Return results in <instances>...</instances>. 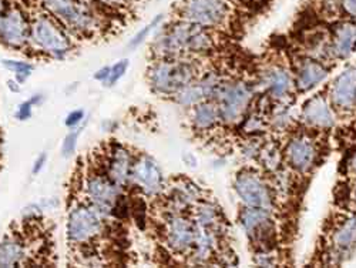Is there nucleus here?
I'll return each instance as SVG.
<instances>
[{
    "mask_svg": "<svg viewBox=\"0 0 356 268\" xmlns=\"http://www.w3.org/2000/svg\"><path fill=\"white\" fill-rule=\"evenodd\" d=\"M331 244L339 255H346L356 249V214L345 219L334 228Z\"/></svg>",
    "mask_w": 356,
    "mask_h": 268,
    "instance_id": "nucleus-25",
    "label": "nucleus"
},
{
    "mask_svg": "<svg viewBox=\"0 0 356 268\" xmlns=\"http://www.w3.org/2000/svg\"><path fill=\"white\" fill-rule=\"evenodd\" d=\"M238 220L250 237V240L258 244L261 251H268L265 247V243L268 244L275 232L270 210H266V208L245 207L240 213Z\"/></svg>",
    "mask_w": 356,
    "mask_h": 268,
    "instance_id": "nucleus-14",
    "label": "nucleus"
},
{
    "mask_svg": "<svg viewBox=\"0 0 356 268\" xmlns=\"http://www.w3.org/2000/svg\"><path fill=\"white\" fill-rule=\"evenodd\" d=\"M84 117H86V114H84V110L83 109H77V110H72L67 116H66V118H65V126L67 127V129H77L80 125H81V122L84 120Z\"/></svg>",
    "mask_w": 356,
    "mask_h": 268,
    "instance_id": "nucleus-33",
    "label": "nucleus"
},
{
    "mask_svg": "<svg viewBox=\"0 0 356 268\" xmlns=\"http://www.w3.org/2000/svg\"><path fill=\"white\" fill-rule=\"evenodd\" d=\"M261 84L268 96L275 100H284L289 96L293 81L285 69L274 66L264 73Z\"/></svg>",
    "mask_w": 356,
    "mask_h": 268,
    "instance_id": "nucleus-21",
    "label": "nucleus"
},
{
    "mask_svg": "<svg viewBox=\"0 0 356 268\" xmlns=\"http://www.w3.org/2000/svg\"><path fill=\"white\" fill-rule=\"evenodd\" d=\"M2 65L15 73V79L22 84L24 83L29 77L32 76L35 72V65L31 62H22V61H12V58H3Z\"/></svg>",
    "mask_w": 356,
    "mask_h": 268,
    "instance_id": "nucleus-27",
    "label": "nucleus"
},
{
    "mask_svg": "<svg viewBox=\"0 0 356 268\" xmlns=\"http://www.w3.org/2000/svg\"><path fill=\"white\" fill-rule=\"evenodd\" d=\"M31 43L53 58H65L73 50L70 33L47 12L31 19Z\"/></svg>",
    "mask_w": 356,
    "mask_h": 268,
    "instance_id": "nucleus-5",
    "label": "nucleus"
},
{
    "mask_svg": "<svg viewBox=\"0 0 356 268\" xmlns=\"http://www.w3.org/2000/svg\"><path fill=\"white\" fill-rule=\"evenodd\" d=\"M46 163H47V155H46V153L39 155V156H38V159H36V160H35V163H33L32 174H33V175H38V174L44 168Z\"/></svg>",
    "mask_w": 356,
    "mask_h": 268,
    "instance_id": "nucleus-38",
    "label": "nucleus"
},
{
    "mask_svg": "<svg viewBox=\"0 0 356 268\" xmlns=\"http://www.w3.org/2000/svg\"><path fill=\"white\" fill-rule=\"evenodd\" d=\"M44 12L53 16L69 33L93 36L100 29V19L84 0H40Z\"/></svg>",
    "mask_w": 356,
    "mask_h": 268,
    "instance_id": "nucleus-4",
    "label": "nucleus"
},
{
    "mask_svg": "<svg viewBox=\"0 0 356 268\" xmlns=\"http://www.w3.org/2000/svg\"><path fill=\"white\" fill-rule=\"evenodd\" d=\"M193 220H194L195 226L200 228H211V230H217L220 232L224 228L221 208L209 200H201L194 207Z\"/></svg>",
    "mask_w": 356,
    "mask_h": 268,
    "instance_id": "nucleus-26",
    "label": "nucleus"
},
{
    "mask_svg": "<svg viewBox=\"0 0 356 268\" xmlns=\"http://www.w3.org/2000/svg\"><path fill=\"white\" fill-rule=\"evenodd\" d=\"M161 196H164V216L187 214L202 200L201 189L187 178H177L167 184Z\"/></svg>",
    "mask_w": 356,
    "mask_h": 268,
    "instance_id": "nucleus-11",
    "label": "nucleus"
},
{
    "mask_svg": "<svg viewBox=\"0 0 356 268\" xmlns=\"http://www.w3.org/2000/svg\"><path fill=\"white\" fill-rule=\"evenodd\" d=\"M163 20H164V15H163V13H159L157 16H154L150 22H148L144 27H141L140 31L129 40V45H127L129 49H130V50L137 49L148 36H150V33L154 31V29H157V27L161 26Z\"/></svg>",
    "mask_w": 356,
    "mask_h": 268,
    "instance_id": "nucleus-28",
    "label": "nucleus"
},
{
    "mask_svg": "<svg viewBox=\"0 0 356 268\" xmlns=\"http://www.w3.org/2000/svg\"><path fill=\"white\" fill-rule=\"evenodd\" d=\"M29 100H31L32 103H33V106L36 107V106H42L43 104V102H44V96L43 95H33L31 99H29Z\"/></svg>",
    "mask_w": 356,
    "mask_h": 268,
    "instance_id": "nucleus-41",
    "label": "nucleus"
},
{
    "mask_svg": "<svg viewBox=\"0 0 356 268\" xmlns=\"http://www.w3.org/2000/svg\"><path fill=\"white\" fill-rule=\"evenodd\" d=\"M221 83V77L216 73H205L204 76H198L195 80L186 84L172 99L178 106L193 109L202 102L214 100Z\"/></svg>",
    "mask_w": 356,
    "mask_h": 268,
    "instance_id": "nucleus-15",
    "label": "nucleus"
},
{
    "mask_svg": "<svg viewBox=\"0 0 356 268\" xmlns=\"http://www.w3.org/2000/svg\"><path fill=\"white\" fill-rule=\"evenodd\" d=\"M33 103L31 100L27 102H23L20 103V106L17 107V111H16V118L19 122H27L31 120L32 116H33Z\"/></svg>",
    "mask_w": 356,
    "mask_h": 268,
    "instance_id": "nucleus-34",
    "label": "nucleus"
},
{
    "mask_svg": "<svg viewBox=\"0 0 356 268\" xmlns=\"http://www.w3.org/2000/svg\"><path fill=\"white\" fill-rule=\"evenodd\" d=\"M349 168H350L352 174H353L355 178H356V153L352 156V159H350V161H349Z\"/></svg>",
    "mask_w": 356,
    "mask_h": 268,
    "instance_id": "nucleus-43",
    "label": "nucleus"
},
{
    "mask_svg": "<svg viewBox=\"0 0 356 268\" xmlns=\"http://www.w3.org/2000/svg\"><path fill=\"white\" fill-rule=\"evenodd\" d=\"M331 49L338 58H348L356 50V20L342 22L335 27Z\"/></svg>",
    "mask_w": 356,
    "mask_h": 268,
    "instance_id": "nucleus-23",
    "label": "nucleus"
},
{
    "mask_svg": "<svg viewBox=\"0 0 356 268\" xmlns=\"http://www.w3.org/2000/svg\"><path fill=\"white\" fill-rule=\"evenodd\" d=\"M163 244L172 255H188L193 253L197 238V226L187 214L165 216L163 221Z\"/></svg>",
    "mask_w": 356,
    "mask_h": 268,
    "instance_id": "nucleus-7",
    "label": "nucleus"
},
{
    "mask_svg": "<svg viewBox=\"0 0 356 268\" xmlns=\"http://www.w3.org/2000/svg\"><path fill=\"white\" fill-rule=\"evenodd\" d=\"M178 19L205 29L222 26L229 17L227 0H183L178 8Z\"/></svg>",
    "mask_w": 356,
    "mask_h": 268,
    "instance_id": "nucleus-8",
    "label": "nucleus"
},
{
    "mask_svg": "<svg viewBox=\"0 0 356 268\" xmlns=\"http://www.w3.org/2000/svg\"><path fill=\"white\" fill-rule=\"evenodd\" d=\"M108 219L99 208L84 200L74 203L67 213V243L74 249L97 244L106 232Z\"/></svg>",
    "mask_w": 356,
    "mask_h": 268,
    "instance_id": "nucleus-3",
    "label": "nucleus"
},
{
    "mask_svg": "<svg viewBox=\"0 0 356 268\" xmlns=\"http://www.w3.org/2000/svg\"><path fill=\"white\" fill-rule=\"evenodd\" d=\"M234 191L245 204V207L266 208L271 210L274 205V197L265 178L254 170H243L236 174L234 180Z\"/></svg>",
    "mask_w": 356,
    "mask_h": 268,
    "instance_id": "nucleus-9",
    "label": "nucleus"
},
{
    "mask_svg": "<svg viewBox=\"0 0 356 268\" xmlns=\"http://www.w3.org/2000/svg\"><path fill=\"white\" fill-rule=\"evenodd\" d=\"M200 68L191 57H159L147 70L153 92L174 97L190 81L198 77Z\"/></svg>",
    "mask_w": 356,
    "mask_h": 268,
    "instance_id": "nucleus-2",
    "label": "nucleus"
},
{
    "mask_svg": "<svg viewBox=\"0 0 356 268\" xmlns=\"http://www.w3.org/2000/svg\"><path fill=\"white\" fill-rule=\"evenodd\" d=\"M102 5L104 6H110V8H123V6H129L131 3H134L136 0H97Z\"/></svg>",
    "mask_w": 356,
    "mask_h": 268,
    "instance_id": "nucleus-37",
    "label": "nucleus"
},
{
    "mask_svg": "<svg viewBox=\"0 0 356 268\" xmlns=\"http://www.w3.org/2000/svg\"><path fill=\"white\" fill-rule=\"evenodd\" d=\"M330 97L338 110H352L356 106V66H349L332 83Z\"/></svg>",
    "mask_w": 356,
    "mask_h": 268,
    "instance_id": "nucleus-17",
    "label": "nucleus"
},
{
    "mask_svg": "<svg viewBox=\"0 0 356 268\" xmlns=\"http://www.w3.org/2000/svg\"><path fill=\"white\" fill-rule=\"evenodd\" d=\"M273 123H274V126L278 127V129H285V127H288L289 123H291V116H289V113H288L286 110H282V111L277 113V114L274 116V118H273Z\"/></svg>",
    "mask_w": 356,
    "mask_h": 268,
    "instance_id": "nucleus-35",
    "label": "nucleus"
},
{
    "mask_svg": "<svg viewBox=\"0 0 356 268\" xmlns=\"http://www.w3.org/2000/svg\"><path fill=\"white\" fill-rule=\"evenodd\" d=\"M341 8L352 20H356V0H341Z\"/></svg>",
    "mask_w": 356,
    "mask_h": 268,
    "instance_id": "nucleus-36",
    "label": "nucleus"
},
{
    "mask_svg": "<svg viewBox=\"0 0 356 268\" xmlns=\"http://www.w3.org/2000/svg\"><path fill=\"white\" fill-rule=\"evenodd\" d=\"M302 122L315 129H331L335 123L334 111L331 104L322 96H314L307 100L301 110Z\"/></svg>",
    "mask_w": 356,
    "mask_h": 268,
    "instance_id": "nucleus-19",
    "label": "nucleus"
},
{
    "mask_svg": "<svg viewBox=\"0 0 356 268\" xmlns=\"http://www.w3.org/2000/svg\"><path fill=\"white\" fill-rule=\"evenodd\" d=\"M353 200H355V203H356V187H355V191H353Z\"/></svg>",
    "mask_w": 356,
    "mask_h": 268,
    "instance_id": "nucleus-44",
    "label": "nucleus"
},
{
    "mask_svg": "<svg viewBox=\"0 0 356 268\" xmlns=\"http://www.w3.org/2000/svg\"><path fill=\"white\" fill-rule=\"evenodd\" d=\"M129 68H130V61H129V58H122V61H118L117 63H114L111 66V69H110V76H108V80H107V83L104 86L113 87L114 84H117L118 81H120L124 77V74L127 73Z\"/></svg>",
    "mask_w": 356,
    "mask_h": 268,
    "instance_id": "nucleus-30",
    "label": "nucleus"
},
{
    "mask_svg": "<svg viewBox=\"0 0 356 268\" xmlns=\"http://www.w3.org/2000/svg\"><path fill=\"white\" fill-rule=\"evenodd\" d=\"M136 156L122 144H114L106 157L104 174L113 183L126 189L131 183V171Z\"/></svg>",
    "mask_w": 356,
    "mask_h": 268,
    "instance_id": "nucleus-16",
    "label": "nucleus"
},
{
    "mask_svg": "<svg viewBox=\"0 0 356 268\" xmlns=\"http://www.w3.org/2000/svg\"><path fill=\"white\" fill-rule=\"evenodd\" d=\"M0 42L12 49H23L31 43V19L19 5H10L0 22Z\"/></svg>",
    "mask_w": 356,
    "mask_h": 268,
    "instance_id": "nucleus-13",
    "label": "nucleus"
},
{
    "mask_svg": "<svg viewBox=\"0 0 356 268\" xmlns=\"http://www.w3.org/2000/svg\"><path fill=\"white\" fill-rule=\"evenodd\" d=\"M81 130L83 127H77V129H72L67 136L65 137L63 140V144H62V156L65 159H69L72 157L74 153H76V148H77V141H79V137L81 134Z\"/></svg>",
    "mask_w": 356,
    "mask_h": 268,
    "instance_id": "nucleus-31",
    "label": "nucleus"
},
{
    "mask_svg": "<svg viewBox=\"0 0 356 268\" xmlns=\"http://www.w3.org/2000/svg\"><path fill=\"white\" fill-rule=\"evenodd\" d=\"M213 49L209 29L178 19L160 27L152 50L159 57H194Z\"/></svg>",
    "mask_w": 356,
    "mask_h": 268,
    "instance_id": "nucleus-1",
    "label": "nucleus"
},
{
    "mask_svg": "<svg viewBox=\"0 0 356 268\" xmlns=\"http://www.w3.org/2000/svg\"><path fill=\"white\" fill-rule=\"evenodd\" d=\"M8 87H9V90L12 93H19L20 92V83L16 79L8 80Z\"/></svg>",
    "mask_w": 356,
    "mask_h": 268,
    "instance_id": "nucleus-40",
    "label": "nucleus"
},
{
    "mask_svg": "<svg viewBox=\"0 0 356 268\" xmlns=\"http://www.w3.org/2000/svg\"><path fill=\"white\" fill-rule=\"evenodd\" d=\"M81 186L84 201L99 208L107 217H111L113 207L124 190L113 183L104 173L86 174Z\"/></svg>",
    "mask_w": 356,
    "mask_h": 268,
    "instance_id": "nucleus-10",
    "label": "nucleus"
},
{
    "mask_svg": "<svg viewBox=\"0 0 356 268\" xmlns=\"http://www.w3.org/2000/svg\"><path fill=\"white\" fill-rule=\"evenodd\" d=\"M190 110L191 129L198 134H205L211 130H216L222 123L220 109L216 100L202 102Z\"/></svg>",
    "mask_w": 356,
    "mask_h": 268,
    "instance_id": "nucleus-20",
    "label": "nucleus"
},
{
    "mask_svg": "<svg viewBox=\"0 0 356 268\" xmlns=\"http://www.w3.org/2000/svg\"><path fill=\"white\" fill-rule=\"evenodd\" d=\"M264 117L258 116V114H252L250 116L247 120L244 122L243 127H244V132L245 133H250V134H254V133H258L261 132L264 127H265V122L262 120Z\"/></svg>",
    "mask_w": 356,
    "mask_h": 268,
    "instance_id": "nucleus-32",
    "label": "nucleus"
},
{
    "mask_svg": "<svg viewBox=\"0 0 356 268\" xmlns=\"http://www.w3.org/2000/svg\"><path fill=\"white\" fill-rule=\"evenodd\" d=\"M330 72L322 63L318 61H312V58H308V61L302 62L298 68V72H296V80L295 86L300 92L305 93L309 92L311 88L316 87L319 83H322L326 77H328Z\"/></svg>",
    "mask_w": 356,
    "mask_h": 268,
    "instance_id": "nucleus-24",
    "label": "nucleus"
},
{
    "mask_svg": "<svg viewBox=\"0 0 356 268\" xmlns=\"http://www.w3.org/2000/svg\"><path fill=\"white\" fill-rule=\"evenodd\" d=\"M110 69H111V66H104V68L99 69V70L93 74V79L97 80V81H100V83H103V84H106L107 80H108V76H110Z\"/></svg>",
    "mask_w": 356,
    "mask_h": 268,
    "instance_id": "nucleus-39",
    "label": "nucleus"
},
{
    "mask_svg": "<svg viewBox=\"0 0 356 268\" xmlns=\"http://www.w3.org/2000/svg\"><path fill=\"white\" fill-rule=\"evenodd\" d=\"M130 210H131V217L134 219L138 228L144 230L147 227V210H148L144 194L136 196L133 197V200H130Z\"/></svg>",
    "mask_w": 356,
    "mask_h": 268,
    "instance_id": "nucleus-29",
    "label": "nucleus"
},
{
    "mask_svg": "<svg viewBox=\"0 0 356 268\" xmlns=\"http://www.w3.org/2000/svg\"><path fill=\"white\" fill-rule=\"evenodd\" d=\"M214 100L218 104L222 123L236 125L245 117L252 102V92L244 81H222Z\"/></svg>",
    "mask_w": 356,
    "mask_h": 268,
    "instance_id": "nucleus-6",
    "label": "nucleus"
},
{
    "mask_svg": "<svg viewBox=\"0 0 356 268\" xmlns=\"http://www.w3.org/2000/svg\"><path fill=\"white\" fill-rule=\"evenodd\" d=\"M8 8H9V6H8L6 0H0V22H2V19H3L6 10H8Z\"/></svg>",
    "mask_w": 356,
    "mask_h": 268,
    "instance_id": "nucleus-42",
    "label": "nucleus"
},
{
    "mask_svg": "<svg viewBox=\"0 0 356 268\" xmlns=\"http://www.w3.org/2000/svg\"><path fill=\"white\" fill-rule=\"evenodd\" d=\"M318 157L316 147L307 137L292 139L285 148V160L296 171L307 173L315 164Z\"/></svg>",
    "mask_w": 356,
    "mask_h": 268,
    "instance_id": "nucleus-18",
    "label": "nucleus"
},
{
    "mask_svg": "<svg viewBox=\"0 0 356 268\" xmlns=\"http://www.w3.org/2000/svg\"><path fill=\"white\" fill-rule=\"evenodd\" d=\"M27 247L17 234L6 235L0 242V268L22 267L27 264Z\"/></svg>",
    "mask_w": 356,
    "mask_h": 268,
    "instance_id": "nucleus-22",
    "label": "nucleus"
},
{
    "mask_svg": "<svg viewBox=\"0 0 356 268\" xmlns=\"http://www.w3.org/2000/svg\"><path fill=\"white\" fill-rule=\"evenodd\" d=\"M130 186H134L147 197H159L164 193L167 184L159 163L150 156L138 155L134 160Z\"/></svg>",
    "mask_w": 356,
    "mask_h": 268,
    "instance_id": "nucleus-12",
    "label": "nucleus"
}]
</instances>
